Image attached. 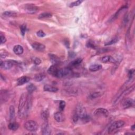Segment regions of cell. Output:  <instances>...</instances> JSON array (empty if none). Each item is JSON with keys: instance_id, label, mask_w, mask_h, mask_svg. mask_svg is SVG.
Wrapping results in <instances>:
<instances>
[{"instance_id": "cell-41", "label": "cell", "mask_w": 135, "mask_h": 135, "mask_svg": "<svg viewBox=\"0 0 135 135\" xmlns=\"http://www.w3.org/2000/svg\"><path fill=\"white\" fill-rule=\"evenodd\" d=\"M135 125H134L133 126H132L131 127V129L133 131L135 130Z\"/></svg>"}, {"instance_id": "cell-35", "label": "cell", "mask_w": 135, "mask_h": 135, "mask_svg": "<svg viewBox=\"0 0 135 135\" xmlns=\"http://www.w3.org/2000/svg\"><path fill=\"white\" fill-rule=\"evenodd\" d=\"M8 52H7L5 50H1V53H0V56L2 59L3 58H5L7 56H8Z\"/></svg>"}, {"instance_id": "cell-5", "label": "cell", "mask_w": 135, "mask_h": 135, "mask_svg": "<svg viewBox=\"0 0 135 135\" xmlns=\"http://www.w3.org/2000/svg\"><path fill=\"white\" fill-rule=\"evenodd\" d=\"M72 73V71L70 68H65L63 69H59L58 72L57 78H64L70 75Z\"/></svg>"}, {"instance_id": "cell-11", "label": "cell", "mask_w": 135, "mask_h": 135, "mask_svg": "<svg viewBox=\"0 0 135 135\" xmlns=\"http://www.w3.org/2000/svg\"><path fill=\"white\" fill-rule=\"evenodd\" d=\"M32 46L34 50L38 51H43L45 48V45L38 42H34L32 44Z\"/></svg>"}, {"instance_id": "cell-38", "label": "cell", "mask_w": 135, "mask_h": 135, "mask_svg": "<svg viewBox=\"0 0 135 135\" xmlns=\"http://www.w3.org/2000/svg\"><path fill=\"white\" fill-rule=\"evenodd\" d=\"M0 38H1V45H2V44H4L6 42V39L4 35H3L1 34V36H0Z\"/></svg>"}, {"instance_id": "cell-13", "label": "cell", "mask_w": 135, "mask_h": 135, "mask_svg": "<svg viewBox=\"0 0 135 135\" xmlns=\"http://www.w3.org/2000/svg\"><path fill=\"white\" fill-rule=\"evenodd\" d=\"M30 78L27 76H23L17 80V85L18 86H22L30 81Z\"/></svg>"}, {"instance_id": "cell-15", "label": "cell", "mask_w": 135, "mask_h": 135, "mask_svg": "<svg viewBox=\"0 0 135 135\" xmlns=\"http://www.w3.org/2000/svg\"><path fill=\"white\" fill-rule=\"evenodd\" d=\"M10 111V122L15 121V108L13 105H11L9 108Z\"/></svg>"}, {"instance_id": "cell-6", "label": "cell", "mask_w": 135, "mask_h": 135, "mask_svg": "<svg viewBox=\"0 0 135 135\" xmlns=\"http://www.w3.org/2000/svg\"><path fill=\"white\" fill-rule=\"evenodd\" d=\"M94 115L96 117H107L109 115V112L106 109L103 108H98L94 112Z\"/></svg>"}, {"instance_id": "cell-16", "label": "cell", "mask_w": 135, "mask_h": 135, "mask_svg": "<svg viewBox=\"0 0 135 135\" xmlns=\"http://www.w3.org/2000/svg\"><path fill=\"white\" fill-rule=\"evenodd\" d=\"M54 118L58 122H62L64 121V116L61 112V111L56 112L54 115Z\"/></svg>"}, {"instance_id": "cell-12", "label": "cell", "mask_w": 135, "mask_h": 135, "mask_svg": "<svg viewBox=\"0 0 135 135\" xmlns=\"http://www.w3.org/2000/svg\"><path fill=\"white\" fill-rule=\"evenodd\" d=\"M49 56L50 58V61L53 63V65H58L60 63V58L57 56L53 54H49Z\"/></svg>"}, {"instance_id": "cell-26", "label": "cell", "mask_w": 135, "mask_h": 135, "mask_svg": "<svg viewBox=\"0 0 135 135\" xmlns=\"http://www.w3.org/2000/svg\"><path fill=\"white\" fill-rule=\"evenodd\" d=\"M82 61V59H80V58H78L74 61H73L72 62H71L70 65L71 67H77L81 63Z\"/></svg>"}, {"instance_id": "cell-18", "label": "cell", "mask_w": 135, "mask_h": 135, "mask_svg": "<svg viewBox=\"0 0 135 135\" xmlns=\"http://www.w3.org/2000/svg\"><path fill=\"white\" fill-rule=\"evenodd\" d=\"M13 51L15 54L17 55H21L22 54L24 51V49L23 47L20 45H16L14 46Z\"/></svg>"}, {"instance_id": "cell-14", "label": "cell", "mask_w": 135, "mask_h": 135, "mask_svg": "<svg viewBox=\"0 0 135 135\" xmlns=\"http://www.w3.org/2000/svg\"><path fill=\"white\" fill-rule=\"evenodd\" d=\"M101 61L104 63H107V62H111V63H116L117 61L115 58H113L111 56H104L101 59Z\"/></svg>"}, {"instance_id": "cell-30", "label": "cell", "mask_w": 135, "mask_h": 135, "mask_svg": "<svg viewBox=\"0 0 135 135\" xmlns=\"http://www.w3.org/2000/svg\"><path fill=\"white\" fill-rule=\"evenodd\" d=\"M82 2H83V1H81V0H78V1L73 2L71 3H70V4L69 5V6L70 7L77 6H79L81 4Z\"/></svg>"}, {"instance_id": "cell-28", "label": "cell", "mask_w": 135, "mask_h": 135, "mask_svg": "<svg viewBox=\"0 0 135 135\" xmlns=\"http://www.w3.org/2000/svg\"><path fill=\"white\" fill-rule=\"evenodd\" d=\"M49 111L48 110H45L41 114V116L42 119L45 120V121H47V120H48V119L49 118Z\"/></svg>"}, {"instance_id": "cell-22", "label": "cell", "mask_w": 135, "mask_h": 135, "mask_svg": "<svg viewBox=\"0 0 135 135\" xmlns=\"http://www.w3.org/2000/svg\"><path fill=\"white\" fill-rule=\"evenodd\" d=\"M45 75L43 74H38L35 75L34 79L36 82H40L42 81L45 78Z\"/></svg>"}, {"instance_id": "cell-3", "label": "cell", "mask_w": 135, "mask_h": 135, "mask_svg": "<svg viewBox=\"0 0 135 135\" xmlns=\"http://www.w3.org/2000/svg\"><path fill=\"white\" fill-rule=\"evenodd\" d=\"M125 125V121L122 120H118V121L113 122L108 128V133L109 134L114 132L116 130L122 128Z\"/></svg>"}, {"instance_id": "cell-40", "label": "cell", "mask_w": 135, "mask_h": 135, "mask_svg": "<svg viewBox=\"0 0 135 135\" xmlns=\"http://www.w3.org/2000/svg\"><path fill=\"white\" fill-rule=\"evenodd\" d=\"M69 56L70 58H73L75 56V54L74 52H70L69 53Z\"/></svg>"}, {"instance_id": "cell-34", "label": "cell", "mask_w": 135, "mask_h": 135, "mask_svg": "<svg viewBox=\"0 0 135 135\" xmlns=\"http://www.w3.org/2000/svg\"><path fill=\"white\" fill-rule=\"evenodd\" d=\"M87 46L88 48H91L92 49H96V46L91 41H88L87 43Z\"/></svg>"}, {"instance_id": "cell-8", "label": "cell", "mask_w": 135, "mask_h": 135, "mask_svg": "<svg viewBox=\"0 0 135 135\" xmlns=\"http://www.w3.org/2000/svg\"><path fill=\"white\" fill-rule=\"evenodd\" d=\"M134 105V101L130 98H127L125 99L122 104V107L123 109H126L133 107Z\"/></svg>"}, {"instance_id": "cell-4", "label": "cell", "mask_w": 135, "mask_h": 135, "mask_svg": "<svg viewBox=\"0 0 135 135\" xmlns=\"http://www.w3.org/2000/svg\"><path fill=\"white\" fill-rule=\"evenodd\" d=\"M24 128L29 131L34 132L38 129V125L35 121L33 120H29L24 123Z\"/></svg>"}, {"instance_id": "cell-19", "label": "cell", "mask_w": 135, "mask_h": 135, "mask_svg": "<svg viewBox=\"0 0 135 135\" xmlns=\"http://www.w3.org/2000/svg\"><path fill=\"white\" fill-rule=\"evenodd\" d=\"M25 9L29 13H34L38 10V8L34 5H27L25 7Z\"/></svg>"}, {"instance_id": "cell-36", "label": "cell", "mask_w": 135, "mask_h": 135, "mask_svg": "<svg viewBox=\"0 0 135 135\" xmlns=\"http://www.w3.org/2000/svg\"><path fill=\"white\" fill-rule=\"evenodd\" d=\"M36 34H37V35L40 38L45 37V36L46 35L45 33L42 30H39V31H38L37 33H36Z\"/></svg>"}, {"instance_id": "cell-2", "label": "cell", "mask_w": 135, "mask_h": 135, "mask_svg": "<svg viewBox=\"0 0 135 135\" xmlns=\"http://www.w3.org/2000/svg\"><path fill=\"white\" fill-rule=\"evenodd\" d=\"M84 122H87L89 120V117L88 116L85 108L81 104L76 105L75 110L73 116V120L74 122H77L79 119Z\"/></svg>"}, {"instance_id": "cell-32", "label": "cell", "mask_w": 135, "mask_h": 135, "mask_svg": "<svg viewBox=\"0 0 135 135\" xmlns=\"http://www.w3.org/2000/svg\"><path fill=\"white\" fill-rule=\"evenodd\" d=\"M65 107V103L64 101H60L59 103V109L60 111H63Z\"/></svg>"}, {"instance_id": "cell-29", "label": "cell", "mask_w": 135, "mask_h": 135, "mask_svg": "<svg viewBox=\"0 0 135 135\" xmlns=\"http://www.w3.org/2000/svg\"><path fill=\"white\" fill-rule=\"evenodd\" d=\"M119 39H118V38H115L114 39H112V40H111L110 41H109L107 42H106L105 43V45H114V44L116 43L118 41Z\"/></svg>"}, {"instance_id": "cell-21", "label": "cell", "mask_w": 135, "mask_h": 135, "mask_svg": "<svg viewBox=\"0 0 135 135\" xmlns=\"http://www.w3.org/2000/svg\"><path fill=\"white\" fill-rule=\"evenodd\" d=\"M102 69V65L100 64H93L91 65L89 68L90 71L92 72H95L100 70V69Z\"/></svg>"}, {"instance_id": "cell-33", "label": "cell", "mask_w": 135, "mask_h": 135, "mask_svg": "<svg viewBox=\"0 0 135 135\" xmlns=\"http://www.w3.org/2000/svg\"><path fill=\"white\" fill-rule=\"evenodd\" d=\"M27 31V26L24 24H23L21 25V34L23 36L24 35L25 32H26Z\"/></svg>"}, {"instance_id": "cell-27", "label": "cell", "mask_w": 135, "mask_h": 135, "mask_svg": "<svg viewBox=\"0 0 135 135\" xmlns=\"http://www.w3.org/2000/svg\"><path fill=\"white\" fill-rule=\"evenodd\" d=\"M3 15L6 17H14L16 15V14L13 12L6 11L3 13Z\"/></svg>"}, {"instance_id": "cell-23", "label": "cell", "mask_w": 135, "mask_h": 135, "mask_svg": "<svg viewBox=\"0 0 135 135\" xmlns=\"http://www.w3.org/2000/svg\"><path fill=\"white\" fill-rule=\"evenodd\" d=\"M127 8H128V6L127 5H125V6H122L121 8H120L118 11L115 14V15L114 16V17H113V19L115 20L116 19H117V18L119 15H120V14L121 13V12H123L124 11H125L126 10H127Z\"/></svg>"}, {"instance_id": "cell-39", "label": "cell", "mask_w": 135, "mask_h": 135, "mask_svg": "<svg viewBox=\"0 0 135 135\" xmlns=\"http://www.w3.org/2000/svg\"><path fill=\"white\" fill-rule=\"evenodd\" d=\"M134 75V70H131L129 71V74H128V76L129 78H131L133 77V76Z\"/></svg>"}, {"instance_id": "cell-24", "label": "cell", "mask_w": 135, "mask_h": 135, "mask_svg": "<svg viewBox=\"0 0 135 135\" xmlns=\"http://www.w3.org/2000/svg\"><path fill=\"white\" fill-rule=\"evenodd\" d=\"M27 90L29 93H32L36 90V87L32 83H30L28 85L27 87Z\"/></svg>"}, {"instance_id": "cell-10", "label": "cell", "mask_w": 135, "mask_h": 135, "mask_svg": "<svg viewBox=\"0 0 135 135\" xmlns=\"http://www.w3.org/2000/svg\"><path fill=\"white\" fill-rule=\"evenodd\" d=\"M51 133V131L49 124L47 121H45L42 126V134L46 135H50Z\"/></svg>"}, {"instance_id": "cell-20", "label": "cell", "mask_w": 135, "mask_h": 135, "mask_svg": "<svg viewBox=\"0 0 135 135\" xmlns=\"http://www.w3.org/2000/svg\"><path fill=\"white\" fill-rule=\"evenodd\" d=\"M9 128L12 131H16L19 127V125L17 122L13 121L10 122L8 125Z\"/></svg>"}, {"instance_id": "cell-7", "label": "cell", "mask_w": 135, "mask_h": 135, "mask_svg": "<svg viewBox=\"0 0 135 135\" xmlns=\"http://www.w3.org/2000/svg\"><path fill=\"white\" fill-rule=\"evenodd\" d=\"M14 61L9 60V61H1V64L0 66L1 68L4 70H9L11 69L14 65Z\"/></svg>"}, {"instance_id": "cell-25", "label": "cell", "mask_w": 135, "mask_h": 135, "mask_svg": "<svg viewBox=\"0 0 135 135\" xmlns=\"http://www.w3.org/2000/svg\"><path fill=\"white\" fill-rule=\"evenodd\" d=\"M52 15L51 13L49 12H44L41 14H40L38 16V18L40 19H45V18H49L52 17Z\"/></svg>"}, {"instance_id": "cell-37", "label": "cell", "mask_w": 135, "mask_h": 135, "mask_svg": "<svg viewBox=\"0 0 135 135\" xmlns=\"http://www.w3.org/2000/svg\"><path fill=\"white\" fill-rule=\"evenodd\" d=\"M33 61L34 63L36 65H39L41 63V60H40V58H36V57L34 58L33 59Z\"/></svg>"}, {"instance_id": "cell-17", "label": "cell", "mask_w": 135, "mask_h": 135, "mask_svg": "<svg viewBox=\"0 0 135 135\" xmlns=\"http://www.w3.org/2000/svg\"><path fill=\"white\" fill-rule=\"evenodd\" d=\"M43 89L45 91H48V92H56L58 91V89L57 88L53 87L52 86H50V85H45L44 86Z\"/></svg>"}, {"instance_id": "cell-31", "label": "cell", "mask_w": 135, "mask_h": 135, "mask_svg": "<svg viewBox=\"0 0 135 135\" xmlns=\"http://www.w3.org/2000/svg\"><path fill=\"white\" fill-rule=\"evenodd\" d=\"M101 95V92H93L90 94V98H91V99H94V98H96L97 97H100Z\"/></svg>"}, {"instance_id": "cell-1", "label": "cell", "mask_w": 135, "mask_h": 135, "mask_svg": "<svg viewBox=\"0 0 135 135\" xmlns=\"http://www.w3.org/2000/svg\"><path fill=\"white\" fill-rule=\"evenodd\" d=\"M32 99L31 93H23L21 94L18 108V115L20 118H23L28 116L32 107Z\"/></svg>"}, {"instance_id": "cell-9", "label": "cell", "mask_w": 135, "mask_h": 135, "mask_svg": "<svg viewBox=\"0 0 135 135\" xmlns=\"http://www.w3.org/2000/svg\"><path fill=\"white\" fill-rule=\"evenodd\" d=\"M59 70V69L58 68L57 65L53 64L49 68L48 70V72L49 75H51L53 76H55V77H57V75H58V72Z\"/></svg>"}]
</instances>
